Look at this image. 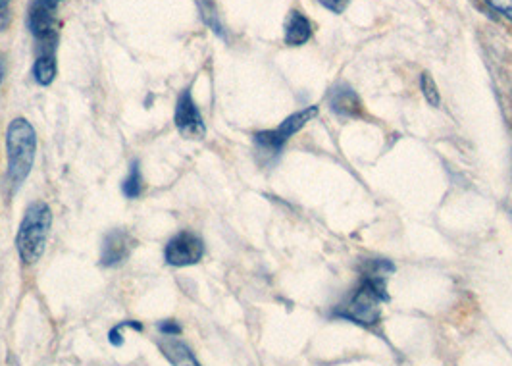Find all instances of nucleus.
Wrapping results in <instances>:
<instances>
[{
	"label": "nucleus",
	"mask_w": 512,
	"mask_h": 366,
	"mask_svg": "<svg viewBox=\"0 0 512 366\" xmlns=\"http://www.w3.org/2000/svg\"><path fill=\"white\" fill-rule=\"evenodd\" d=\"M391 270V264L382 261L370 262L362 272V282L347 303L337 311L339 316L353 320L362 326H374L380 320L382 303L387 299L385 278Z\"/></svg>",
	"instance_id": "1"
},
{
	"label": "nucleus",
	"mask_w": 512,
	"mask_h": 366,
	"mask_svg": "<svg viewBox=\"0 0 512 366\" xmlns=\"http://www.w3.org/2000/svg\"><path fill=\"white\" fill-rule=\"evenodd\" d=\"M51 226L52 212L47 203L37 201L27 209L16 237L18 253L26 264H33L43 257Z\"/></svg>",
	"instance_id": "2"
},
{
	"label": "nucleus",
	"mask_w": 512,
	"mask_h": 366,
	"mask_svg": "<svg viewBox=\"0 0 512 366\" xmlns=\"http://www.w3.org/2000/svg\"><path fill=\"white\" fill-rule=\"evenodd\" d=\"M6 145H8V178L12 185H20L26 182L35 160V151H37V135L33 126L24 118H16L8 128Z\"/></svg>",
	"instance_id": "3"
},
{
	"label": "nucleus",
	"mask_w": 512,
	"mask_h": 366,
	"mask_svg": "<svg viewBox=\"0 0 512 366\" xmlns=\"http://www.w3.org/2000/svg\"><path fill=\"white\" fill-rule=\"evenodd\" d=\"M318 116V106H308L305 110L289 116L287 120H283L282 126H278L276 130L262 131L256 133L255 143L258 151L266 157H274L283 149V145L297 133L307 126L312 118Z\"/></svg>",
	"instance_id": "4"
},
{
	"label": "nucleus",
	"mask_w": 512,
	"mask_h": 366,
	"mask_svg": "<svg viewBox=\"0 0 512 366\" xmlns=\"http://www.w3.org/2000/svg\"><path fill=\"white\" fill-rule=\"evenodd\" d=\"M62 0H33L27 16V24L33 37L45 49L43 53H54L58 43V22L56 12Z\"/></svg>",
	"instance_id": "5"
},
{
	"label": "nucleus",
	"mask_w": 512,
	"mask_h": 366,
	"mask_svg": "<svg viewBox=\"0 0 512 366\" xmlns=\"http://www.w3.org/2000/svg\"><path fill=\"white\" fill-rule=\"evenodd\" d=\"M205 243L203 239L193 232H180L172 237L166 245L164 257L172 266H191L203 259Z\"/></svg>",
	"instance_id": "6"
},
{
	"label": "nucleus",
	"mask_w": 512,
	"mask_h": 366,
	"mask_svg": "<svg viewBox=\"0 0 512 366\" xmlns=\"http://www.w3.org/2000/svg\"><path fill=\"white\" fill-rule=\"evenodd\" d=\"M176 126H178L181 135L187 137V139H203L205 137V122H203V116H201L199 108L195 105L189 89H185L181 93L180 99H178V105H176Z\"/></svg>",
	"instance_id": "7"
},
{
	"label": "nucleus",
	"mask_w": 512,
	"mask_h": 366,
	"mask_svg": "<svg viewBox=\"0 0 512 366\" xmlns=\"http://www.w3.org/2000/svg\"><path fill=\"white\" fill-rule=\"evenodd\" d=\"M135 245H137L135 237L128 234L126 230H112L108 236L104 237L101 262L104 266H116L120 262L128 261Z\"/></svg>",
	"instance_id": "8"
},
{
	"label": "nucleus",
	"mask_w": 512,
	"mask_h": 366,
	"mask_svg": "<svg viewBox=\"0 0 512 366\" xmlns=\"http://www.w3.org/2000/svg\"><path fill=\"white\" fill-rule=\"evenodd\" d=\"M312 37V26L307 16L299 10H293L285 22V43L289 47H301Z\"/></svg>",
	"instance_id": "9"
},
{
	"label": "nucleus",
	"mask_w": 512,
	"mask_h": 366,
	"mask_svg": "<svg viewBox=\"0 0 512 366\" xmlns=\"http://www.w3.org/2000/svg\"><path fill=\"white\" fill-rule=\"evenodd\" d=\"M158 347L164 353V357L174 366H201L195 359V355L191 353V349L185 343L174 340V336L162 338L158 341Z\"/></svg>",
	"instance_id": "10"
},
{
	"label": "nucleus",
	"mask_w": 512,
	"mask_h": 366,
	"mask_svg": "<svg viewBox=\"0 0 512 366\" xmlns=\"http://www.w3.org/2000/svg\"><path fill=\"white\" fill-rule=\"evenodd\" d=\"M332 108L343 116H357L360 112L359 97L351 89L335 91L332 95Z\"/></svg>",
	"instance_id": "11"
},
{
	"label": "nucleus",
	"mask_w": 512,
	"mask_h": 366,
	"mask_svg": "<svg viewBox=\"0 0 512 366\" xmlns=\"http://www.w3.org/2000/svg\"><path fill=\"white\" fill-rule=\"evenodd\" d=\"M33 76L37 79V83L41 85H49L52 79L56 76V60H54V53H43L35 66H33Z\"/></svg>",
	"instance_id": "12"
},
{
	"label": "nucleus",
	"mask_w": 512,
	"mask_h": 366,
	"mask_svg": "<svg viewBox=\"0 0 512 366\" xmlns=\"http://www.w3.org/2000/svg\"><path fill=\"white\" fill-rule=\"evenodd\" d=\"M122 191L128 199H135L141 195L143 191V178H141V168H139V162H133L131 164V170H129L128 178L122 183Z\"/></svg>",
	"instance_id": "13"
},
{
	"label": "nucleus",
	"mask_w": 512,
	"mask_h": 366,
	"mask_svg": "<svg viewBox=\"0 0 512 366\" xmlns=\"http://www.w3.org/2000/svg\"><path fill=\"white\" fill-rule=\"evenodd\" d=\"M420 87H422V93H424V97H426V101H428L430 105H439V91H437L436 81H434V78H432L428 72H424V74L420 76Z\"/></svg>",
	"instance_id": "14"
},
{
	"label": "nucleus",
	"mask_w": 512,
	"mask_h": 366,
	"mask_svg": "<svg viewBox=\"0 0 512 366\" xmlns=\"http://www.w3.org/2000/svg\"><path fill=\"white\" fill-rule=\"evenodd\" d=\"M487 4L512 22V0H486Z\"/></svg>",
	"instance_id": "15"
},
{
	"label": "nucleus",
	"mask_w": 512,
	"mask_h": 366,
	"mask_svg": "<svg viewBox=\"0 0 512 366\" xmlns=\"http://www.w3.org/2000/svg\"><path fill=\"white\" fill-rule=\"evenodd\" d=\"M322 6H326L328 10H332L335 14H343L347 10V6L351 4V0H318Z\"/></svg>",
	"instance_id": "16"
},
{
	"label": "nucleus",
	"mask_w": 512,
	"mask_h": 366,
	"mask_svg": "<svg viewBox=\"0 0 512 366\" xmlns=\"http://www.w3.org/2000/svg\"><path fill=\"white\" fill-rule=\"evenodd\" d=\"M160 332H162L164 336H178L181 332V328L176 322H164V324H160Z\"/></svg>",
	"instance_id": "17"
},
{
	"label": "nucleus",
	"mask_w": 512,
	"mask_h": 366,
	"mask_svg": "<svg viewBox=\"0 0 512 366\" xmlns=\"http://www.w3.org/2000/svg\"><path fill=\"white\" fill-rule=\"evenodd\" d=\"M8 2H10V0H0V12L6 8V4H8Z\"/></svg>",
	"instance_id": "18"
},
{
	"label": "nucleus",
	"mask_w": 512,
	"mask_h": 366,
	"mask_svg": "<svg viewBox=\"0 0 512 366\" xmlns=\"http://www.w3.org/2000/svg\"><path fill=\"white\" fill-rule=\"evenodd\" d=\"M2 76H4V68H2V62H0V81H2Z\"/></svg>",
	"instance_id": "19"
}]
</instances>
